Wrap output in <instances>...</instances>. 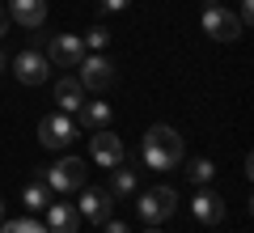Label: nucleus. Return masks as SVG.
<instances>
[{
    "instance_id": "4",
    "label": "nucleus",
    "mask_w": 254,
    "mask_h": 233,
    "mask_svg": "<svg viewBox=\"0 0 254 233\" xmlns=\"http://www.w3.org/2000/svg\"><path fill=\"white\" fill-rule=\"evenodd\" d=\"M76 68H81V77H76V81L85 85V93H102V89H110V81H115V64H110L102 51L85 55Z\"/></svg>"
},
{
    "instance_id": "14",
    "label": "nucleus",
    "mask_w": 254,
    "mask_h": 233,
    "mask_svg": "<svg viewBox=\"0 0 254 233\" xmlns=\"http://www.w3.org/2000/svg\"><path fill=\"white\" fill-rule=\"evenodd\" d=\"M55 102H60L64 115H76L81 102H85V85L76 81V77H60V81H55Z\"/></svg>"
},
{
    "instance_id": "7",
    "label": "nucleus",
    "mask_w": 254,
    "mask_h": 233,
    "mask_svg": "<svg viewBox=\"0 0 254 233\" xmlns=\"http://www.w3.org/2000/svg\"><path fill=\"white\" fill-rule=\"evenodd\" d=\"M89 157L102 170H115V165H123V140H119L110 127H98V132L89 136Z\"/></svg>"
},
{
    "instance_id": "6",
    "label": "nucleus",
    "mask_w": 254,
    "mask_h": 233,
    "mask_svg": "<svg viewBox=\"0 0 254 233\" xmlns=\"http://www.w3.org/2000/svg\"><path fill=\"white\" fill-rule=\"evenodd\" d=\"M76 132H81V127L72 123V115H64V110H55V115H47L43 123H38V140H43L47 149H68V144L76 140Z\"/></svg>"
},
{
    "instance_id": "22",
    "label": "nucleus",
    "mask_w": 254,
    "mask_h": 233,
    "mask_svg": "<svg viewBox=\"0 0 254 233\" xmlns=\"http://www.w3.org/2000/svg\"><path fill=\"white\" fill-rule=\"evenodd\" d=\"M237 21H242V26L254 21V0H242V17H237Z\"/></svg>"
},
{
    "instance_id": "17",
    "label": "nucleus",
    "mask_w": 254,
    "mask_h": 233,
    "mask_svg": "<svg viewBox=\"0 0 254 233\" xmlns=\"http://www.w3.org/2000/svg\"><path fill=\"white\" fill-rule=\"evenodd\" d=\"M21 204H26V212H43V208L51 204L47 182H26V187H21Z\"/></svg>"
},
{
    "instance_id": "23",
    "label": "nucleus",
    "mask_w": 254,
    "mask_h": 233,
    "mask_svg": "<svg viewBox=\"0 0 254 233\" xmlns=\"http://www.w3.org/2000/svg\"><path fill=\"white\" fill-rule=\"evenodd\" d=\"M102 229H106V233H127V225L123 221H102Z\"/></svg>"
},
{
    "instance_id": "13",
    "label": "nucleus",
    "mask_w": 254,
    "mask_h": 233,
    "mask_svg": "<svg viewBox=\"0 0 254 233\" xmlns=\"http://www.w3.org/2000/svg\"><path fill=\"white\" fill-rule=\"evenodd\" d=\"M9 21L38 30L47 21V0H9Z\"/></svg>"
},
{
    "instance_id": "26",
    "label": "nucleus",
    "mask_w": 254,
    "mask_h": 233,
    "mask_svg": "<svg viewBox=\"0 0 254 233\" xmlns=\"http://www.w3.org/2000/svg\"><path fill=\"white\" fill-rule=\"evenodd\" d=\"M148 233H161V229H157V225H153V229H148Z\"/></svg>"
},
{
    "instance_id": "21",
    "label": "nucleus",
    "mask_w": 254,
    "mask_h": 233,
    "mask_svg": "<svg viewBox=\"0 0 254 233\" xmlns=\"http://www.w3.org/2000/svg\"><path fill=\"white\" fill-rule=\"evenodd\" d=\"M127 4H131V0H102V9H106V13H127Z\"/></svg>"
},
{
    "instance_id": "1",
    "label": "nucleus",
    "mask_w": 254,
    "mask_h": 233,
    "mask_svg": "<svg viewBox=\"0 0 254 233\" xmlns=\"http://www.w3.org/2000/svg\"><path fill=\"white\" fill-rule=\"evenodd\" d=\"M140 153H144V165H148V170H174V165L182 161V136L174 132V127L157 123V127H148V132H144Z\"/></svg>"
},
{
    "instance_id": "11",
    "label": "nucleus",
    "mask_w": 254,
    "mask_h": 233,
    "mask_svg": "<svg viewBox=\"0 0 254 233\" xmlns=\"http://www.w3.org/2000/svg\"><path fill=\"white\" fill-rule=\"evenodd\" d=\"M190 212H195V221H199V225H220V221H225V212H229V204L216 195V191L203 187V191H195V204H190Z\"/></svg>"
},
{
    "instance_id": "10",
    "label": "nucleus",
    "mask_w": 254,
    "mask_h": 233,
    "mask_svg": "<svg viewBox=\"0 0 254 233\" xmlns=\"http://www.w3.org/2000/svg\"><path fill=\"white\" fill-rule=\"evenodd\" d=\"M13 77H17L21 85H43L47 77H51V64H47L43 51H21L17 60H13Z\"/></svg>"
},
{
    "instance_id": "5",
    "label": "nucleus",
    "mask_w": 254,
    "mask_h": 233,
    "mask_svg": "<svg viewBox=\"0 0 254 233\" xmlns=\"http://www.w3.org/2000/svg\"><path fill=\"white\" fill-rule=\"evenodd\" d=\"M242 30L246 26L225 9V4H208V9H203V34H208V38H216V43H233V38H242Z\"/></svg>"
},
{
    "instance_id": "15",
    "label": "nucleus",
    "mask_w": 254,
    "mask_h": 233,
    "mask_svg": "<svg viewBox=\"0 0 254 233\" xmlns=\"http://www.w3.org/2000/svg\"><path fill=\"white\" fill-rule=\"evenodd\" d=\"M110 119H115L110 102H81V110H76V127H89V132L110 127Z\"/></svg>"
},
{
    "instance_id": "25",
    "label": "nucleus",
    "mask_w": 254,
    "mask_h": 233,
    "mask_svg": "<svg viewBox=\"0 0 254 233\" xmlns=\"http://www.w3.org/2000/svg\"><path fill=\"white\" fill-rule=\"evenodd\" d=\"M4 64H9V60H4V51H0V72H4Z\"/></svg>"
},
{
    "instance_id": "27",
    "label": "nucleus",
    "mask_w": 254,
    "mask_h": 233,
    "mask_svg": "<svg viewBox=\"0 0 254 233\" xmlns=\"http://www.w3.org/2000/svg\"><path fill=\"white\" fill-rule=\"evenodd\" d=\"M208 4H220V0H208Z\"/></svg>"
},
{
    "instance_id": "8",
    "label": "nucleus",
    "mask_w": 254,
    "mask_h": 233,
    "mask_svg": "<svg viewBox=\"0 0 254 233\" xmlns=\"http://www.w3.org/2000/svg\"><path fill=\"white\" fill-rule=\"evenodd\" d=\"M85 60V43L81 34H55L47 43V64H60V68H76Z\"/></svg>"
},
{
    "instance_id": "20",
    "label": "nucleus",
    "mask_w": 254,
    "mask_h": 233,
    "mask_svg": "<svg viewBox=\"0 0 254 233\" xmlns=\"http://www.w3.org/2000/svg\"><path fill=\"white\" fill-rule=\"evenodd\" d=\"M85 47H89V51H102V47L110 43V30L106 26H93V30H85V38H81Z\"/></svg>"
},
{
    "instance_id": "12",
    "label": "nucleus",
    "mask_w": 254,
    "mask_h": 233,
    "mask_svg": "<svg viewBox=\"0 0 254 233\" xmlns=\"http://www.w3.org/2000/svg\"><path fill=\"white\" fill-rule=\"evenodd\" d=\"M43 212H47V233H76V225H81L76 204H64V199H51Z\"/></svg>"
},
{
    "instance_id": "2",
    "label": "nucleus",
    "mask_w": 254,
    "mask_h": 233,
    "mask_svg": "<svg viewBox=\"0 0 254 233\" xmlns=\"http://www.w3.org/2000/svg\"><path fill=\"white\" fill-rule=\"evenodd\" d=\"M85 161L81 157H60L55 165H47L43 170V182H47V191L51 195H68V191H81L85 187Z\"/></svg>"
},
{
    "instance_id": "19",
    "label": "nucleus",
    "mask_w": 254,
    "mask_h": 233,
    "mask_svg": "<svg viewBox=\"0 0 254 233\" xmlns=\"http://www.w3.org/2000/svg\"><path fill=\"white\" fill-rule=\"evenodd\" d=\"M0 233H47V225L30 221V216H21V221H4L0 225Z\"/></svg>"
},
{
    "instance_id": "9",
    "label": "nucleus",
    "mask_w": 254,
    "mask_h": 233,
    "mask_svg": "<svg viewBox=\"0 0 254 233\" xmlns=\"http://www.w3.org/2000/svg\"><path fill=\"white\" fill-rule=\"evenodd\" d=\"M110 208H115V195H110V191H102V187H81V204H76V212H81L85 221H93V225L110 221Z\"/></svg>"
},
{
    "instance_id": "3",
    "label": "nucleus",
    "mask_w": 254,
    "mask_h": 233,
    "mask_svg": "<svg viewBox=\"0 0 254 233\" xmlns=\"http://www.w3.org/2000/svg\"><path fill=\"white\" fill-rule=\"evenodd\" d=\"M174 208H178V191H174V187H153V191L140 195L136 212H140V221L161 225V221H170V216H174Z\"/></svg>"
},
{
    "instance_id": "18",
    "label": "nucleus",
    "mask_w": 254,
    "mask_h": 233,
    "mask_svg": "<svg viewBox=\"0 0 254 233\" xmlns=\"http://www.w3.org/2000/svg\"><path fill=\"white\" fill-rule=\"evenodd\" d=\"M187 178L195 182V187H208V182L216 178V165H212L208 157H190L187 161Z\"/></svg>"
},
{
    "instance_id": "28",
    "label": "nucleus",
    "mask_w": 254,
    "mask_h": 233,
    "mask_svg": "<svg viewBox=\"0 0 254 233\" xmlns=\"http://www.w3.org/2000/svg\"><path fill=\"white\" fill-rule=\"evenodd\" d=\"M0 216H4V204H0Z\"/></svg>"
},
{
    "instance_id": "24",
    "label": "nucleus",
    "mask_w": 254,
    "mask_h": 233,
    "mask_svg": "<svg viewBox=\"0 0 254 233\" xmlns=\"http://www.w3.org/2000/svg\"><path fill=\"white\" fill-rule=\"evenodd\" d=\"M9 34V13H0V38Z\"/></svg>"
},
{
    "instance_id": "16",
    "label": "nucleus",
    "mask_w": 254,
    "mask_h": 233,
    "mask_svg": "<svg viewBox=\"0 0 254 233\" xmlns=\"http://www.w3.org/2000/svg\"><path fill=\"white\" fill-rule=\"evenodd\" d=\"M136 187H140V178L131 165H115L110 170V195H136Z\"/></svg>"
}]
</instances>
